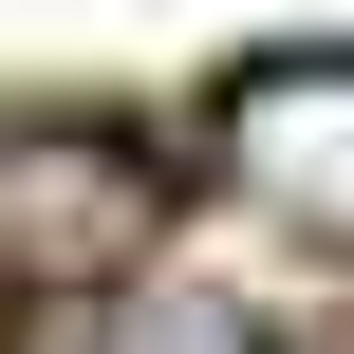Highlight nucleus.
I'll use <instances>...</instances> for the list:
<instances>
[{"label": "nucleus", "mask_w": 354, "mask_h": 354, "mask_svg": "<svg viewBox=\"0 0 354 354\" xmlns=\"http://www.w3.org/2000/svg\"><path fill=\"white\" fill-rule=\"evenodd\" d=\"M93 354H280V336H261L224 280H131V299L93 317Z\"/></svg>", "instance_id": "obj_3"}, {"label": "nucleus", "mask_w": 354, "mask_h": 354, "mask_svg": "<svg viewBox=\"0 0 354 354\" xmlns=\"http://www.w3.org/2000/svg\"><path fill=\"white\" fill-rule=\"evenodd\" d=\"M205 149H224V187H243L261 224L354 243V37H317V56H243V75L205 93Z\"/></svg>", "instance_id": "obj_1"}, {"label": "nucleus", "mask_w": 354, "mask_h": 354, "mask_svg": "<svg viewBox=\"0 0 354 354\" xmlns=\"http://www.w3.org/2000/svg\"><path fill=\"white\" fill-rule=\"evenodd\" d=\"M131 243H149V168H131V149H75V131L0 149V299H75V280L131 261Z\"/></svg>", "instance_id": "obj_2"}]
</instances>
